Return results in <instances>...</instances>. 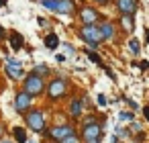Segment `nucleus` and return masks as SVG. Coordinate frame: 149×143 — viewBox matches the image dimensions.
I'll list each match as a JSON object with an SVG mask.
<instances>
[{"label": "nucleus", "mask_w": 149, "mask_h": 143, "mask_svg": "<svg viewBox=\"0 0 149 143\" xmlns=\"http://www.w3.org/2000/svg\"><path fill=\"white\" fill-rule=\"evenodd\" d=\"M25 92L31 94V96H39V94L45 92V82H43V78H41L37 72L29 74V76L25 78Z\"/></svg>", "instance_id": "1"}, {"label": "nucleus", "mask_w": 149, "mask_h": 143, "mask_svg": "<svg viewBox=\"0 0 149 143\" xmlns=\"http://www.w3.org/2000/svg\"><path fill=\"white\" fill-rule=\"evenodd\" d=\"M80 37H82V39H84L88 45H92V47H98V45L104 41L96 25H86V27L80 31Z\"/></svg>", "instance_id": "2"}, {"label": "nucleus", "mask_w": 149, "mask_h": 143, "mask_svg": "<svg viewBox=\"0 0 149 143\" xmlns=\"http://www.w3.org/2000/svg\"><path fill=\"white\" fill-rule=\"evenodd\" d=\"M25 121H27L29 129L35 131V133L45 131V114H43V110H27Z\"/></svg>", "instance_id": "3"}, {"label": "nucleus", "mask_w": 149, "mask_h": 143, "mask_svg": "<svg viewBox=\"0 0 149 143\" xmlns=\"http://www.w3.org/2000/svg\"><path fill=\"white\" fill-rule=\"evenodd\" d=\"M65 90H68V82H65L63 78H55V80H51V82L47 84V96H49L51 100L61 98V96L65 94Z\"/></svg>", "instance_id": "4"}, {"label": "nucleus", "mask_w": 149, "mask_h": 143, "mask_svg": "<svg viewBox=\"0 0 149 143\" xmlns=\"http://www.w3.org/2000/svg\"><path fill=\"white\" fill-rule=\"evenodd\" d=\"M100 135H102V125L96 123V121L84 125V129H82V137H84L86 141H98Z\"/></svg>", "instance_id": "5"}, {"label": "nucleus", "mask_w": 149, "mask_h": 143, "mask_svg": "<svg viewBox=\"0 0 149 143\" xmlns=\"http://www.w3.org/2000/svg\"><path fill=\"white\" fill-rule=\"evenodd\" d=\"M31 106H33V96L27 94L25 90L15 96V110H17V112H27Z\"/></svg>", "instance_id": "6"}, {"label": "nucleus", "mask_w": 149, "mask_h": 143, "mask_svg": "<svg viewBox=\"0 0 149 143\" xmlns=\"http://www.w3.org/2000/svg\"><path fill=\"white\" fill-rule=\"evenodd\" d=\"M4 72H6L13 80H21V78L25 76V70H23L21 61H17V59H13V57H6V68H4Z\"/></svg>", "instance_id": "7"}, {"label": "nucleus", "mask_w": 149, "mask_h": 143, "mask_svg": "<svg viewBox=\"0 0 149 143\" xmlns=\"http://www.w3.org/2000/svg\"><path fill=\"white\" fill-rule=\"evenodd\" d=\"M74 133H76V129L72 125H57V127H53V129L47 131V135L53 137V139H57V141H61V139H65L68 135H74Z\"/></svg>", "instance_id": "8"}, {"label": "nucleus", "mask_w": 149, "mask_h": 143, "mask_svg": "<svg viewBox=\"0 0 149 143\" xmlns=\"http://www.w3.org/2000/svg\"><path fill=\"white\" fill-rule=\"evenodd\" d=\"M80 17H82V21H84V25H96V23L100 21V15H98V10H94V8H90V6H86V8H82V13H80Z\"/></svg>", "instance_id": "9"}, {"label": "nucleus", "mask_w": 149, "mask_h": 143, "mask_svg": "<svg viewBox=\"0 0 149 143\" xmlns=\"http://www.w3.org/2000/svg\"><path fill=\"white\" fill-rule=\"evenodd\" d=\"M116 8L123 15H133L137 10V0H116Z\"/></svg>", "instance_id": "10"}, {"label": "nucleus", "mask_w": 149, "mask_h": 143, "mask_svg": "<svg viewBox=\"0 0 149 143\" xmlns=\"http://www.w3.org/2000/svg\"><path fill=\"white\" fill-rule=\"evenodd\" d=\"M98 31H100V35H102L104 41H112L114 39V25L112 23H108V21L100 23L98 25Z\"/></svg>", "instance_id": "11"}, {"label": "nucleus", "mask_w": 149, "mask_h": 143, "mask_svg": "<svg viewBox=\"0 0 149 143\" xmlns=\"http://www.w3.org/2000/svg\"><path fill=\"white\" fill-rule=\"evenodd\" d=\"M55 13H59V15H72L74 13V0H57Z\"/></svg>", "instance_id": "12"}, {"label": "nucleus", "mask_w": 149, "mask_h": 143, "mask_svg": "<svg viewBox=\"0 0 149 143\" xmlns=\"http://www.w3.org/2000/svg\"><path fill=\"white\" fill-rule=\"evenodd\" d=\"M120 25H123V29L127 33H133L135 31V19H133V15H123L120 17Z\"/></svg>", "instance_id": "13"}, {"label": "nucleus", "mask_w": 149, "mask_h": 143, "mask_svg": "<svg viewBox=\"0 0 149 143\" xmlns=\"http://www.w3.org/2000/svg\"><path fill=\"white\" fill-rule=\"evenodd\" d=\"M10 45L15 51H21V47L25 45V39L19 35V33H10Z\"/></svg>", "instance_id": "14"}, {"label": "nucleus", "mask_w": 149, "mask_h": 143, "mask_svg": "<svg viewBox=\"0 0 149 143\" xmlns=\"http://www.w3.org/2000/svg\"><path fill=\"white\" fill-rule=\"evenodd\" d=\"M57 45H59V37H57L55 33H51V35H47V37H45V47H47V49L55 51V49H57Z\"/></svg>", "instance_id": "15"}, {"label": "nucleus", "mask_w": 149, "mask_h": 143, "mask_svg": "<svg viewBox=\"0 0 149 143\" xmlns=\"http://www.w3.org/2000/svg\"><path fill=\"white\" fill-rule=\"evenodd\" d=\"M70 112H72V116H74V119H80V114H82V102H80L78 98H74V100H72Z\"/></svg>", "instance_id": "16"}, {"label": "nucleus", "mask_w": 149, "mask_h": 143, "mask_svg": "<svg viewBox=\"0 0 149 143\" xmlns=\"http://www.w3.org/2000/svg\"><path fill=\"white\" fill-rule=\"evenodd\" d=\"M13 133H15V141H17V143H27V131H25V129L15 127Z\"/></svg>", "instance_id": "17"}, {"label": "nucleus", "mask_w": 149, "mask_h": 143, "mask_svg": "<svg viewBox=\"0 0 149 143\" xmlns=\"http://www.w3.org/2000/svg\"><path fill=\"white\" fill-rule=\"evenodd\" d=\"M118 119H120V121H133L135 114H133L131 110H123V112H118Z\"/></svg>", "instance_id": "18"}, {"label": "nucleus", "mask_w": 149, "mask_h": 143, "mask_svg": "<svg viewBox=\"0 0 149 143\" xmlns=\"http://www.w3.org/2000/svg\"><path fill=\"white\" fill-rule=\"evenodd\" d=\"M129 47H131V51H133L135 55H137V53H139V49H141V45H139V41H137V39H131V41H129Z\"/></svg>", "instance_id": "19"}, {"label": "nucleus", "mask_w": 149, "mask_h": 143, "mask_svg": "<svg viewBox=\"0 0 149 143\" xmlns=\"http://www.w3.org/2000/svg\"><path fill=\"white\" fill-rule=\"evenodd\" d=\"M59 143H80V137H78V135L74 133V135H68L65 139H61Z\"/></svg>", "instance_id": "20"}, {"label": "nucleus", "mask_w": 149, "mask_h": 143, "mask_svg": "<svg viewBox=\"0 0 149 143\" xmlns=\"http://www.w3.org/2000/svg\"><path fill=\"white\" fill-rule=\"evenodd\" d=\"M88 57H90V61H94V63H102V59H100L98 53H94V51H88Z\"/></svg>", "instance_id": "21"}, {"label": "nucleus", "mask_w": 149, "mask_h": 143, "mask_svg": "<svg viewBox=\"0 0 149 143\" xmlns=\"http://www.w3.org/2000/svg\"><path fill=\"white\" fill-rule=\"evenodd\" d=\"M35 72H39V76H45V74H47V72H49V68H47V66H45V63H39V66H37V70H35Z\"/></svg>", "instance_id": "22"}, {"label": "nucleus", "mask_w": 149, "mask_h": 143, "mask_svg": "<svg viewBox=\"0 0 149 143\" xmlns=\"http://www.w3.org/2000/svg\"><path fill=\"white\" fill-rule=\"evenodd\" d=\"M96 100H98V104H100V106H106V96H104V94H98V98H96Z\"/></svg>", "instance_id": "23"}, {"label": "nucleus", "mask_w": 149, "mask_h": 143, "mask_svg": "<svg viewBox=\"0 0 149 143\" xmlns=\"http://www.w3.org/2000/svg\"><path fill=\"white\" fill-rule=\"evenodd\" d=\"M116 133H118L120 137H127V135H129V131H127V129H118V127H116Z\"/></svg>", "instance_id": "24"}, {"label": "nucleus", "mask_w": 149, "mask_h": 143, "mask_svg": "<svg viewBox=\"0 0 149 143\" xmlns=\"http://www.w3.org/2000/svg\"><path fill=\"white\" fill-rule=\"evenodd\" d=\"M65 51H68V53H70V55H74V51H76V49H74V47H72V45H70V43H68V45H65Z\"/></svg>", "instance_id": "25"}, {"label": "nucleus", "mask_w": 149, "mask_h": 143, "mask_svg": "<svg viewBox=\"0 0 149 143\" xmlns=\"http://www.w3.org/2000/svg\"><path fill=\"white\" fill-rule=\"evenodd\" d=\"M139 68H141V70H147V68H149V63H147V61H141V63H139Z\"/></svg>", "instance_id": "26"}, {"label": "nucleus", "mask_w": 149, "mask_h": 143, "mask_svg": "<svg viewBox=\"0 0 149 143\" xmlns=\"http://www.w3.org/2000/svg\"><path fill=\"white\" fill-rule=\"evenodd\" d=\"M131 129H135V131H141V125H139V123H133V125H131Z\"/></svg>", "instance_id": "27"}, {"label": "nucleus", "mask_w": 149, "mask_h": 143, "mask_svg": "<svg viewBox=\"0 0 149 143\" xmlns=\"http://www.w3.org/2000/svg\"><path fill=\"white\" fill-rule=\"evenodd\" d=\"M143 112H145V119L149 121V106H145V108H143Z\"/></svg>", "instance_id": "28"}, {"label": "nucleus", "mask_w": 149, "mask_h": 143, "mask_svg": "<svg viewBox=\"0 0 149 143\" xmlns=\"http://www.w3.org/2000/svg\"><path fill=\"white\" fill-rule=\"evenodd\" d=\"M94 2H98V4H106V2H110V0H94Z\"/></svg>", "instance_id": "29"}, {"label": "nucleus", "mask_w": 149, "mask_h": 143, "mask_svg": "<svg viewBox=\"0 0 149 143\" xmlns=\"http://www.w3.org/2000/svg\"><path fill=\"white\" fill-rule=\"evenodd\" d=\"M2 37H4V29H2V27H0V39H2Z\"/></svg>", "instance_id": "30"}, {"label": "nucleus", "mask_w": 149, "mask_h": 143, "mask_svg": "<svg viewBox=\"0 0 149 143\" xmlns=\"http://www.w3.org/2000/svg\"><path fill=\"white\" fill-rule=\"evenodd\" d=\"M145 35H147V37H145V41L149 43V29H147V33H145Z\"/></svg>", "instance_id": "31"}, {"label": "nucleus", "mask_w": 149, "mask_h": 143, "mask_svg": "<svg viewBox=\"0 0 149 143\" xmlns=\"http://www.w3.org/2000/svg\"><path fill=\"white\" fill-rule=\"evenodd\" d=\"M4 2H6V0H0V8H2V6H4Z\"/></svg>", "instance_id": "32"}, {"label": "nucleus", "mask_w": 149, "mask_h": 143, "mask_svg": "<svg viewBox=\"0 0 149 143\" xmlns=\"http://www.w3.org/2000/svg\"><path fill=\"white\" fill-rule=\"evenodd\" d=\"M0 143H10V141H4V139H2V141H0Z\"/></svg>", "instance_id": "33"}, {"label": "nucleus", "mask_w": 149, "mask_h": 143, "mask_svg": "<svg viewBox=\"0 0 149 143\" xmlns=\"http://www.w3.org/2000/svg\"><path fill=\"white\" fill-rule=\"evenodd\" d=\"M86 143H98V141H86Z\"/></svg>", "instance_id": "34"}]
</instances>
